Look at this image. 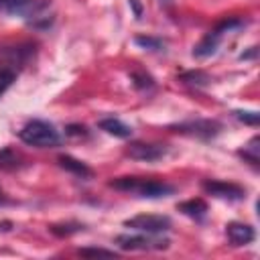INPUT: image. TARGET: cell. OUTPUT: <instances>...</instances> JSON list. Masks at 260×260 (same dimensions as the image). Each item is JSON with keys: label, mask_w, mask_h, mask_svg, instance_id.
<instances>
[{"label": "cell", "mask_w": 260, "mask_h": 260, "mask_svg": "<svg viewBox=\"0 0 260 260\" xmlns=\"http://www.w3.org/2000/svg\"><path fill=\"white\" fill-rule=\"evenodd\" d=\"M108 185L114 187L116 191H124V193H130V195L142 197V199H160V197H169L175 193L173 185H169L165 181L142 179V177H118V179L110 181Z\"/></svg>", "instance_id": "1"}, {"label": "cell", "mask_w": 260, "mask_h": 260, "mask_svg": "<svg viewBox=\"0 0 260 260\" xmlns=\"http://www.w3.org/2000/svg\"><path fill=\"white\" fill-rule=\"evenodd\" d=\"M59 165H61V169L73 173L75 177H81V179L91 177V169H89L85 162H81V160H77V158H73V156H69V154L59 156Z\"/></svg>", "instance_id": "14"}, {"label": "cell", "mask_w": 260, "mask_h": 260, "mask_svg": "<svg viewBox=\"0 0 260 260\" xmlns=\"http://www.w3.org/2000/svg\"><path fill=\"white\" fill-rule=\"evenodd\" d=\"M116 244L122 250H140V252H150V250H167L169 240L160 238L158 234H120L116 238Z\"/></svg>", "instance_id": "4"}, {"label": "cell", "mask_w": 260, "mask_h": 260, "mask_svg": "<svg viewBox=\"0 0 260 260\" xmlns=\"http://www.w3.org/2000/svg\"><path fill=\"white\" fill-rule=\"evenodd\" d=\"M47 4L39 0H0V14L20 16L26 20L43 18V8Z\"/></svg>", "instance_id": "5"}, {"label": "cell", "mask_w": 260, "mask_h": 260, "mask_svg": "<svg viewBox=\"0 0 260 260\" xmlns=\"http://www.w3.org/2000/svg\"><path fill=\"white\" fill-rule=\"evenodd\" d=\"M177 209H179L183 215H187V217H191V219H195V221H201V219L207 215V203H205L203 199H189V201H183V203L177 205Z\"/></svg>", "instance_id": "12"}, {"label": "cell", "mask_w": 260, "mask_h": 260, "mask_svg": "<svg viewBox=\"0 0 260 260\" xmlns=\"http://www.w3.org/2000/svg\"><path fill=\"white\" fill-rule=\"evenodd\" d=\"M171 130L179 132V134H185V136H193V138H201V140H209L213 138L219 130H221V124L217 120H187V122H179V124H173Z\"/></svg>", "instance_id": "6"}, {"label": "cell", "mask_w": 260, "mask_h": 260, "mask_svg": "<svg viewBox=\"0 0 260 260\" xmlns=\"http://www.w3.org/2000/svg\"><path fill=\"white\" fill-rule=\"evenodd\" d=\"M169 152L167 144H158V142H132L126 150V154L134 160H146V162H154L160 160L165 154Z\"/></svg>", "instance_id": "8"}, {"label": "cell", "mask_w": 260, "mask_h": 260, "mask_svg": "<svg viewBox=\"0 0 260 260\" xmlns=\"http://www.w3.org/2000/svg\"><path fill=\"white\" fill-rule=\"evenodd\" d=\"M134 43L142 49H148V51H160L165 47V43L160 39H154V37H136Z\"/></svg>", "instance_id": "19"}, {"label": "cell", "mask_w": 260, "mask_h": 260, "mask_svg": "<svg viewBox=\"0 0 260 260\" xmlns=\"http://www.w3.org/2000/svg\"><path fill=\"white\" fill-rule=\"evenodd\" d=\"M16 79V71L8 69V67H0V98L6 93V89L14 83Z\"/></svg>", "instance_id": "18"}, {"label": "cell", "mask_w": 260, "mask_h": 260, "mask_svg": "<svg viewBox=\"0 0 260 260\" xmlns=\"http://www.w3.org/2000/svg\"><path fill=\"white\" fill-rule=\"evenodd\" d=\"M81 256H118L114 250H104V248H81L79 250Z\"/></svg>", "instance_id": "22"}, {"label": "cell", "mask_w": 260, "mask_h": 260, "mask_svg": "<svg viewBox=\"0 0 260 260\" xmlns=\"http://www.w3.org/2000/svg\"><path fill=\"white\" fill-rule=\"evenodd\" d=\"M126 228L130 230H136V232H144V234H162V232H169L173 221L171 217L167 215H136L132 219H126L124 221Z\"/></svg>", "instance_id": "7"}, {"label": "cell", "mask_w": 260, "mask_h": 260, "mask_svg": "<svg viewBox=\"0 0 260 260\" xmlns=\"http://www.w3.org/2000/svg\"><path fill=\"white\" fill-rule=\"evenodd\" d=\"M238 154H240L246 162H250L252 167H258V162H260V136H258V134L252 136L250 142H248L244 148L238 150Z\"/></svg>", "instance_id": "15"}, {"label": "cell", "mask_w": 260, "mask_h": 260, "mask_svg": "<svg viewBox=\"0 0 260 260\" xmlns=\"http://www.w3.org/2000/svg\"><path fill=\"white\" fill-rule=\"evenodd\" d=\"M20 140L28 146H37V148H51L57 146L61 142L59 132L55 130L53 124L45 122V120H30L22 126V130L18 132Z\"/></svg>", "instance_id": "3"}, {"label": "cell", "mask_w": 260, "mask_h": 260, "mask_svg": "<svg viewBox=\"0 0 260 260\" xmlns=\"http://www.w3.org/2000/svg\"><path fill=\"white\" fill-rule=\"evenodd\" d=\"M234 114H236V118L242 120L244 124L258 126V112H242V110H238V112H234Z\"/></svg>", "instance_id": "21"}, {"label": "cell", "mask_w": 260, "mask_h": 260, "mask_svg": "<svg viewBox=\"0 0 260 260\" xmlns=\"http://www.w3.org/2000/svg\"><path fill=\"white\" fill-rule=\"evenodd\" d=\"M203 191L217 197V199H225V201H240L246 197L244 187H240L236 183H228V181L207 179V181H203Z\"/></svg>", "instance_id": "9"}, {"label": "cell", "mask_w": 260, "mask_h": 260, "mask_svg": "<svg viewBox=\"0 0 260 260\" xmlns=\"http://www.w3.org/2000/svg\"><path fill=\"white\" fill-rule=\"evenodd\" d=\"M128 4L134 8V16L140 18V14H142V6H140V2H138V0H128Z\"/></svg>", "instance_id": "24"}, {"label": "cell", "mask_w": 260, "mask_h": 260, "mask_svg": "<svg viewBox=\"0 0 260 260\" xmlns=\"http://www.w3.org/2000/svg\"><path fill=\"white\" fill-rule=\"evenodd\" d=\"M242 26H246V20H244V18H225V20H221L219 24H215V26L195 45L193 57L205 59V57L215 55L217 49H219V45H221V41L225 39V35H230V32H234V30H238V28H242Z\"/></svg>", "instance_id": "2"}, {"label": "cell", "mask_w": 260, "mask_h": 260, "mask_svg": "<svg viewBox=\"0 0 260 260\" xmlns=\"http://www.w3.org/2000/svg\"><path fill=\"white\" fill-rule=\"evenodd\" d=\"M4 203H8V199H6V197H4V193L0 191V205H4Z\"/></svg>", "instance_id": "25"}, {"label": "cell", "mask_w": 260, "mask_h": 260, "mask_svg": "<svg viewBox=\"0 0 260 260\" xmlns=\"http://www.w3.org/2000/svg\"><path fill=\"white\" fill-rule=\"evenodd\" d=\"M98 126L104 132H108L116 138H130L132 136V128L128 124H124L122 120H118V118H104V120H100Z\"/></svg>", "instance_id": "13"}, {"label": "cell", "mask_w": 260, "mask_h": 260, "mask_svg": "<svg viewBox=\"0 0 260 260\" xmlns=\"http://www.w3.org/2000/svg\"><path fill=\"white\" fill-rule=\"evenodd\" d=\"M132 79H134V85H136L138 89H146V87H152V85H154L152 77L146 75V73H132Z\"/></svg>", "instance_id": "20"}, {"label": "cell", "mask_w": 260, "mask_h": 260, "mask_svg": "<svg viewBox=\"0 0 260 260\" xmlns=\"http://www.w3.org/2000/svg\"><path fill=\"white\" fill-rule=\"evenodd\" d=\"M69 136H85L87 132H85V126H67V130H65Z\"/></svg>", "instance_id": "23"}, {"label": "cell", "mask_w": 260, "mask_h": 260, "mask_svg": "<svg viewBox=\"0 0 260 260\" xmlns=\"http://www.w3.org/2000/svg\"><path fill=\"white\" fill-rule=\"evenodd\" d=\"M35 55V47L32 45H14V47H6L0 51V59H2V67H8L12 71H16L18 67H22L24 63H28V59Z\"/></svg>", "instance_id": "10"}, {"label": "cell", "mask_w": 260, "mask_h": 260, "mask_svg": "<svg viewBox=\"0 0 260 260\" xmlns=\"http://www.w3.org/2000/svg\"><path fill=\"white\" fill-rule=\"evenodd\" d=\"M179 79L185 85H191V87H203V85L209 83V75L203 73L201 69H197V71H185V73L179 75Z\"/></svg>", "instance_id": "16"}, {"label": "cell", "mask_w": 260, "mask_h": 260, "mask_svg": "<svg viewBox=\"0 0 260 260\" xmlns=\"http://www.w3.org/2000/svg\"><path fill=\"white\" fill-rule=\"evenodd\" d=\"M225 234L234 246H246V244L254 242V238H256L254 228L248 223H240V221H230L225 225Z\"/></svg>", "instance_id": "11"}, {"label": "cell", "mask_w": 260, "mask_h": 260, "mask_svg": "<svg viewBox=\"0 0 260 260\" xmlns=\"http://www.w3.org/2000/svg\"><path fill=\"white\" fill-rule=\"evenodd\" d=\"M18 165H20V158L12 148H2L0 150V171H12Z\"/></svg>", "instance_id": "17"}]
</instances>
